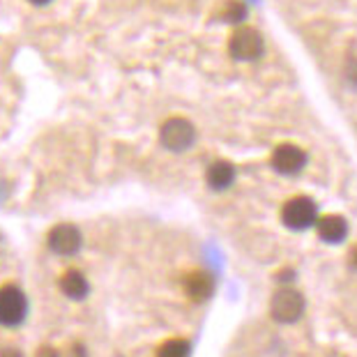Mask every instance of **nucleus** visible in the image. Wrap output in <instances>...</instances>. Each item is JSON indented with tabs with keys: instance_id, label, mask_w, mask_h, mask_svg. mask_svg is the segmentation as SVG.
Segmentation results:
<instances>
[{
	"instance_id": "nucleus-1",
	"label": "nucleus",
	"mask_w": 357,
	"mask_h": 357,
	"mask_svg": "<svg viewBox=\"0 0 357 357\" xmlns=\"http://www.w3.org/2000/svg\"><path fill=\"white\" fill-rule=\"evenodd\" d=\"M28 316V300L14 284L0 286V328H19Z\"/></svg>"
},
{
	"instance_id": "nucleus-2",
	"label": "nucleus",
	"mask_w": 357,
	"mask_h": 357,
	"mask_svg": "<svg viewBox=\"0 0 357 357\" xmlns=\"http://www.w3.org/2000/svg\"><path fill=\"white\" fill-rule=\"evenodd\" d=\"M318 219V205L309 196H293L281 208V222L291 231H307Z\"/></svg>"
},
{
	"instance_id": "nucleus-3",
	"label": "nucleus",
	"mask_w": 357,
	"mask_h": 357,
	"mask_svg": "<svg viewBox=\"0 0 357 357\" xmlns=\"http://www.w3.org/2000/svg\"><path fill=\"white\" fill-rule=\"evenodd\" d=\"M265 42L261 33L252 26H238L229 37V53L231 58L242 60V63H249V60H256L263 56Z\"/></svg>"
},
{
	"instance_id": "nucleus-4",
	"label": "nucleus",
	"mask_w": 357,
	"mask_h": 357,
	"mask_svg": "<svg viewBox=\"0 0 357 357\" xmlns=\"http://www.w3.org/2000/svg\"><path fill=\"white\" fill-rule=\"evenodd\" d=\"M196 139V129L189 123L187 118H169L166 123L159 129V141L166 150L171 153H182L194 143Z\"/></svg>"
},
{
	"instance_id": "nucleus-5",
	"label": "nucleus",
	"mask_w": 357,
	"mask_h": 357,
	"mask_svg": "<svg viewBox=\"0 0 357 357\" xmlns=\"http://www.w3.org/2000/svg\"><path fill=\"white\" fill-rule=\"evenodd\" d=\"M270 314L277 323H295L305 314V298L295 288H279L272 295Z\"/></svg>"
},
{
	"instance_id": "nucleus-6",
	"label": "nucleus",
	"mask_w": 357,
	"mask_h": 357,
	"mask_svg": "<svg viewBox=\"0 0 357 357\" xmlns=\"http://www.w3.org/2000/svg\"><path fill=\"white\" fill-rule=\"evenodd\" d=\"M272 169L281 176H295L305 169L307 164V153L302 148H298L295 143H281L272 153Z\"/></svg>"
},
{
	"instance_id": "nucleus-7",
	"label": "nucleus",
	"mask_w": 357,
	"mask_h": 357,
	"mask_svg": "<svg viewBox=\"0 0 357 357\" xmlns=\"http://www.w3.org/2000/svg\"><path fill=\"white\" fill-rule=\"evenodd\" d=\"M49 249L58 256H72L81 249V231L74 224H58L47 235Z\"/></svg>"
},
{
	"instance_id": "nucleus-8",
	"label": "nucleus",
	"mask_w": 357,
	"mask_h": 357,
	"mask_svg": "<svg viewBox=\"0 0 357 357\" xmlns=\"http://www.w3.org/2000/svg\"><path fill=\"white\" fill-rule=\"evenodd\" d=\"M182 288H185L189 300L205 302L212 293H215V279L203 270H192V272H187L185 279H182Z\"/></svg>"
},
{
	"instance_id": "nucleus-9",
	"label": "nucleus",
	"mask_w": 357,
	"mask_h": 357,
	"mask_svg": "<svg viewBox=\"0 0 357 357\" xmlns=\"http://www.w3.org/2000/svg\"><path fill=\"white\" fill-rule=\"evenodd\" d=\"M316 231L323 242L337 245V242H341L348 235V224L339 215H323L321 219H316Z\"/></svg>"
},
{
	"instance_id": "nucleus-10",
	"label": "nucleus",
	"mask_w": 357,
	"mask_h": 357,
	"mask_svg": "<svg viewBox=\"0 0 357 357\" xmlns=\"http://www.w3.org/2000/svg\"><path fill=\"white\" fill-rule=\"evenodd\" d=\"M58 286H60V291H63L65 298L77 300V302L86 298L88 291H90L88 279L83 277L79 270H65L58 279Z\"/></svg>"
},
{
	"instance_id": "nucleus-11",
	"label": "nucleus",
	"mask_w": 357,
	"mask_h": 357,
	"mask_svg": "<svg viewBox=\"0 0 357 357\" xmlns=\"http://www.w3.org/2000/svg\"><path fill=\"white\" fill-rule=\"evenodd\" d=\"M205 180H208V185L215 189V192H224V189H229L235 180V166L231 162H224V159H219L208 169L205 173Z\"/></svg>"
},
{
	"instance_id": "nucleus-12",
	"label": "nucleus",
	"mask_w": 357,
	"mask_h": 357,
	"mask_svg": "<svg viewBox=\"0 0 357 357\" xmlns=\"http://www.w3.org/2000/svg\"><path fill=\"white\" fill-rule=\"evenodd\" d=\"M157 357H192V344L180 337L166 339L164 344L157 348Z\"/></svg>"
},
{
	"instance_id": "nucleus-13",
	"label": "nucleus",
	"mask_w": 357,
	"mask_h": 357,
	"mask_svg": "<svg viewBox=\"0 0 357 357\" xmlns=\"http://www.w3.org/2000/svg\"><path fill=\"white\" fill-rule=\"evenodd\" d=\"M245 17H247V7L240 0H229L226 7H222V19L229 21V24H240Z\"/></svg>"
},
{
	"instance_id": "nucleus-14",
	"label": "nucleus",
	"mask_w": 357,
	"mask_h": 357,
	"mask_svg": "<svg viewBox=\"0 0 357 357\" xmlns=\"http://www.w3.org/2000/svg\"><path fill=\"white\" fill-rule=\"evenodd\" d=\"M35 357H58V351L53 346H40V348H37Z\"/></svg>"
},
{
	"instance_id": "nucleus-15",
	"label": "nucleus",
	"mask_w": 357,
	"mask_h": 357,
	"mask_svg": "<svg viewBox=\"0 0 357 357\" xmlns=\"http://www.w3.org/2000/svg\"><path fill=\"white\" fill-rule=\"evenodd\" d=\"M67 357H86V348H83L81 344H74L70 348V353H67Z\"/></svg>"
},
{
	"instance_id": "nucleus-16",
	"label": "nucleus",
	"mask_w": 357,
	"mask_h": 357,
	"mask_svg": "<svg viewBox=\"0 0 357 357\" xmlns=\"http://www.w3.org/2000/svg\"><path fill=\"white\" fill-rule=\"evenodd\" d=\"M0 357H24V355H21L17 348H3V351H0Z\"/></svg>"
},
{
	"instance_id": "nucleus-17",
	"label": "nucleus",
	"mask_w": 357,
	"mask_h": 357,
	"mask_svg": "<svg viewBox=\"0 0 357 357\" xmlns=\"http://www.w3.org/2000/svg\"><path fill=\"white\" fill-rule=\"evenodd\" d=\"M351 263L355 265V268H357V245L351 249Z\"/></svg>"
},
{
	"instance_id": "nucleus-18",
	"label": "nucleus",
	"mask_w": 357,
	"mask_h": 357,
	"mask_svg": "<svg viewBox=\"0 0 357 357\" xmlns=\"http://www.w3.org/2000/svg\"><path fill=\"white\" fill-rule=\"evenodd\" d=\"M30 3H33V5H49L51 0H30Z\"/></svg>"
}]
</instances>
